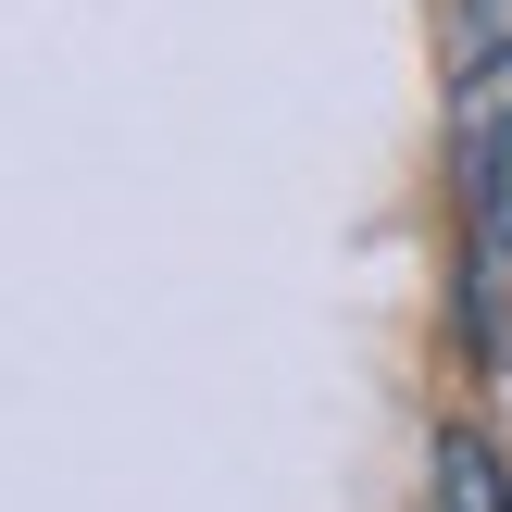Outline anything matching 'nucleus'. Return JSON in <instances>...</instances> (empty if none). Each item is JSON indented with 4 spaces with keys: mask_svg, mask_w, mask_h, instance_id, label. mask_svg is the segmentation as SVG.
<instances>
[{
    "mask_svg": "<svg viewBox=\"0 0 512 512\" xmlns=\"http://www.w3.org/2000/svg\"><path fill=\"white\" fill-rule=\"evenodd\" d=\"M450 175H463V263L475 300L512 313V50H475L450 100Z\"/></svg>",
    "mask_w": 512,
    "mask_h": 512,
    "instance_id": "f257e3e1",
    "label": "nucleus"
},
{
    "mask_svg": "<svg viewBox=\"0 0 512 512\" xmlns=\"http://www.w3.org/2000/svg\"><path fill=\"white\" fill-rule=\"evenodd\" d=\"M425 512H512V463L488 425H438L425 438Z\"/></svg>",
    "mask_w": 512,
    "mask_h": 512,
    "instance_id": "f03ea898",
    "label": "nucleus"
},
{
    "mask_svg": "<svg viewBox=\"0 0 512 512\" xmlns=\"http://www.w3.org/2000/svg\"><path fill=\"white\" fill-rule=\"evenodd\" d=\"M475 50H512V0H475Z\"/></svg>",
    "mask_w": 512,
    "mask_h": 512,
    "instance_id": "7ed1b4c3",
    "label": "nucleus"
}]
</instances>
